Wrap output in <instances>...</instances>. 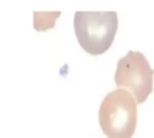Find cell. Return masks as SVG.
Returning a JSON list of instances; mask_svg holds the SVG:
<instances>
[{"label": "cell", "instance_id": "3", "mask_svg": "<svg viewBox=\"0 0 154 138\" xmlns=\"http://www.w3.org/2000/svg\"><path fill=\"white\" fill-rule=\"evenodd\" d=\"M154 71L141 52L130 50L117 62L114 82L117 88L128 90L137 104L146 102L153 91Z\"/></svg>", "mask_w": 154, "mask_h": 138}, {"label": "cell", "instance_id": "4", "mask_svg": "<svg viewBox=\"0 0 154 138\" xmlns=\"http://www.w3.org/2000/svg\"><path fill=\"white\" fill-rule=\"evenodd\" d=\"M60 12H34V28L38 31L54 26Z\"/></svg>", "mask_w": 154, "mask_h": 138}, {"label": "cell", "instance_id": "1", "mask_svg": "<svg viewBox=\"0 0 154 138\" xmlns=\"http://www.w3.org/2000/svg\"><path fill=\"white\" fill-rule=\"evenodd\" d=\"M73 28L79 46L91 55L108 50L118 29V16L114 11H77Z\"/></svg>", "mask_w": 154, "mask_h": 138}, {"label": "cell", "instance_id": "2", "mask_svg": "<svg viewBox=\"0 0 154 138\" xmlns=\"http://www.w3.org/2000/svg\"><path fill=\"white\" fill-rule=\"evenodd\" d=\"M99 125L107 138H131L137 125V102L125 89L108 92L99 108Z\"/></svg>", "mask_w": 154, "mask_h": 138}]
</instances>
